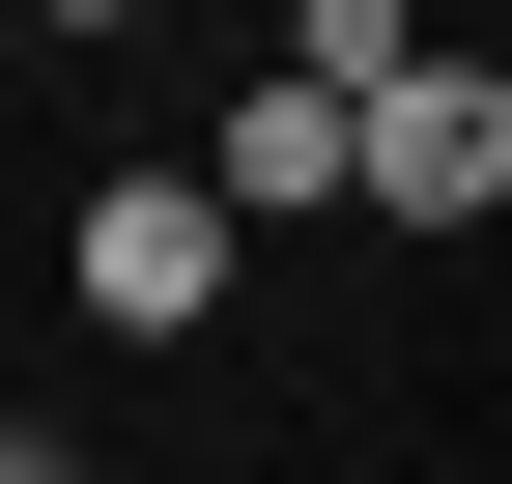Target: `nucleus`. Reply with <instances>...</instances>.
<instances>
[{"label":"nucleus","mask_w":512,"mask_h":484,"mask_svg":"<svg viewBox=\"0 0 512 484\" xmlns=\"http://www.w3.org/2000/svg\"><path fill=\"white\" fill-rule=\"evenodd\" d=\"M0 484H86V456H57V428H0Z\"/></svg>","instance_id":"nucleus-5"},{"label":"nucleus","mask_w":512,"mask_h":484,"mask_svg":"<svg viewBox=\"0 0 512 484\" xmlns=\"http://www.w3.org/2000/svg\"><path fill=\"white\" fill-rule=\"evenodd\" d=\"M228 257H256V228H228V171H114L57 285H86V342H200V314H228Z\"/></svg>","instance_id":"nucleus-1"},{"label":"nucleus","mask_w":512,"mask_h":484,"mask_svg":"<svg viewBox=\"0 0 512 484\" xmlns=\"http://www.w3.org/2000/svg\"><path fill=\"white\" fill-rule=\"evenodd\" d=\"M285 86H342V114H399V86H427V0H285Z\"/></svg>","instance_id":"nucleus-4"},{"label":"nucleus","mask_w":512,"mask_h":484,"mask_svg":"<svg viewBox=\"0 0 512 484\" xmlns=\"http://www.w3.org/2000/svg\"><path fill=\"white\" fill-rule=\"evenodd\" d=\"M29 29H143V0H29Z\"/></svg>","instance_id":"nucleus-6"},{"label":"nucleus","mask_w":512,"mask_h":484,"mask_svg":"<svg viewBox=\"0 0 512 484\" xmlns=\"http://www.w3.org/2000/svg\"><path fill=\"white\" fill-rule=\"evenodd\" d=\"M484 200H512V57H427L370 114V228H484Z\"/></svg>","instance_id":"nucleus-2"},{"label":"nucleus","mask_w":512,"mask_h":484,"mask_svg":"<svg viewBox=\"0 0 512 484\" xmlns=\"http://www.w3.org/2000/svg\"><path fill=\"white\" fill-rule=\"evenodd\" d=\"M313 200H370V114L256 57V86H228V228H313Z\"/></svg>","instance_id":"nucleus-3"}]
</instances>
